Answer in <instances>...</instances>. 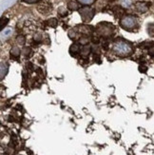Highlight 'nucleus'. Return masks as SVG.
Segmentation results:
<instances>
[{
  "mask_svg": "<svg viewBox=\"0 0 154 155\" xmlns=\"http://www.w3.org/2000/svg\"><path fill=\"white\" fill-rule=\"evenodd\" d=\"M120 24L126 31H133L137 27V19L134 16H125L121 19Z\"/></svg>",
  "mask_w": 154,
  "mask_h": 155,
  "instance_id": "obj_1",
  "label": "nucleus"
},
{
  "mask_svg": "<svg viewBox=\"0 0 154 155\" xmlns=\"http://www.w3.org/2000/svg\"><path fill=\"white\" fill-rule=\"evenodd\" d=\"M79 12H80V15H81L82 19H83V21H85V22L90 21L95 15L94 10H92L90 8H87V7H84V8L80 9Z\"/></svg>",
  "mask_w": 154,
  "mask_h": 155,
  "instance_id": "obj_2",
  "label": "nucleus"
},
{
  "mask_svg": "<svg viewBox=\"0 0 154 155\" xmlns=\"http://www.w3.org/2000/svg\"><path fill=\"white\" fill-rule=\"evenodd\" d=\"M149 3L148 2H138L135 4V9L137 12H148V10L149 9Z\"/></svg>",
  "mask_w": 154,
  "mask_h": 155,
  "instance_id": "obj_3",
  "label": "nucleus"
},
{
  "mask_svg": "<svg viewBox=\"0 0 154 155\" xmlns=\"http://www.w3.org/2000/svg\"><path fill=\"white\" fill-rule=\"evenodd\" d=\"M81 51V49H80V45L77 43H74L70 46V52L71 55H76L78 52Z\"/></svg>",
  "mask_w": 154,
  "mask_h": 155,
  "instance_id": "obj_4",
  "label": "nucleus"
},
{
  "mask_svg": "<svg viewBox=\"0 0 154 155\" xmlns=\"http://www.w3.org/2000/svg\"><path fill=\"white\" fill-rule=\"evenodd\" d=\"M90 51H91V48H90V47L88 46V45H85L83 48H82L81 51H80V53H81V56L83 58H87V57L89 56L90 53Z\"/></svg>",
  "mask_w": 154,
  "mask_h": 155,
  "instance_id": "obj_5",
  "label": "nucleus"
},
{
  "mask_svg": "<svg viewBox=\"0 0 154 155\" xmlns=\"http://www.w3.org/2000/svg\"><path fill=\"white\" fill-rule=\"evenodd\" d=\"M19 55H20V49L17 48V47H13V48L11 49V56L12 58L16 59V58L19 57Z\"/></svg>",
  "mask_w": 154,
  "mask_h": 155,
  "instance_id": "obj_6",
  "label": "nucleus"
},
{
  "mask_svg": "<svg viewBox=\"0 0 154 155\" xmlns=\"http://www.w3.org/2000/svg\"><path fill=\"white\" fill-rule=\"evenodd\" d=\"M45 24L48 25L49 27H51V28H55V27L58 25V21L55 18H51L49 20H47Z\"/></svg>",
  "mask_w": 154,
  "mask_h": 155,
  "instance_id": "obj_7",
  "label": "nucleus"
},
{
  "mask_svg": "<svg viewBox=\"0 0 154 155\" xmlns=\"http://www.w3.org/2000/svg\"><path fill=\"white\" fill-rule=\"evenodd\" d=\"M112 12H113V13H114V15L118 17H120L121 16L123 13H124V10L121 8V7H119V6H116V7H114V8H113V10H112Z\"/></svg>",
  "mask_w": 154,
  "mask_h": 155,
  "instance_id": "obj_8",
  "label": "nucleus"
},
{
  "mask_svg": "<svg viewBox=\"0 0 154 155\" xmlns=\"http://www.w3.org/2000/svg\"><path fill=\"white\" fill-rule=\"evenodd\" d=\"M152 47H154V42H144L142 44H140V48L146 50H149Z\"/></svg>",
  "mask_w": 154,
  "mask_h": 155,
  "instance_id": "obj_9",
  "label": "nucleus"
},
{
  "mask_svg": "<svg viewBox=\"0 0 154 155\" xmlns=\"http://www.w3.org/2000/svg\"><path fill=\"white\" fill-rule=\"evenodd\" d=\"M68 9L71 10V11H75L79 9V5L75 2V1H70L68 3Z\"/></svg>",
  "mask_w": 154,
  "mask_h": 155,
  "instance_id": "obj_10",
  "label": "nucleus"
},
{
  "mask_svg": "<svg viewBox=\"0 0 154 155\" xmlns=\"http://www.w3.org/2000/svg\"><path fill=\"white\" fill-rule=\"evenodd\" d=\"M24 55H25V57L28 59V58H30L31 56V54H32V51H31V48H28V47H26V48L24 49Z\"/></svg>",
  "mask_w": 154,
  "mask_h": 155,
  "instance_id": "obj_11",
  "label": "nucleus"
},
{
  "mask_svg": "<svg viewBox=\"0 0 154 155\" xmlns=\"http://www.w3.org/2000/svg\"><path fill=\"white\" fill-rule=\"evenodd\" d=\"M78 1L83 5H91L95 0H78Z\"/></svg>",
  "mask_w": 154,
  "mask_h": 155,
  "instance_id": "obj_12",
  "label": "nucleus"
},
{
  "mask_svg": "<svg viewBox=\"0 0 154 155\" xmlns=\"http://www.w3.org/2000/svg\"><path fill=\"white\" fill-rule=\"evenodd\" d=\"M8 22H9V19L8 18H2L1 19V30H3L5 27L7 26V24H8Z\"/></svg>",
  "mask_w": 154,
  "mask_h": 155,
  "instance_id": "obj_13",
  "label": "nucleus"
},
{
  "mask_svg": "<svg viewBox=\"0 0 154 155\" xmlns=\"http://www.w3.org/2000/svg\"><path fill=\"white\" fill-rule=\"evenodd\" d=\"M26 68H27V70H28L29 72H31L33 70H34V67H33V65L31 62H28L26 64Z\"/></svg>",
  "mask_w": 154,
  "mask_h": 155,
  "instance_id": "obj_14",
  "label": "nucleus"
},
{
  "mask_svg": "<svg viewBox=\"0 0 154 155\" xmlns=\"http://www.w3.org/2000/svg\"><path fill=\"white\" fill-rule=\"evenodd\" d=\"M67 11L64 9V8H60L59 10H58V15H60V16H66L67 15Z\"/></svg>",
  "mask_w": 154,
  "mask_h": 155,
  "instance_id": "obj_15",
  "label": "nucleus"
},
{
  "mask_svg": "<svg viewBox=\"0 0 154 155\" xmlns=\"http://www.w3.org/2000/svg\"><path fill=\"white\" fill-rule=\"evenodd\" d=\"M17 42H18L20 45H24V43H25V37H24L23 35L18 36V37H17Z\"/></svg>",
  "mask_w": 154,
  "mask_h": 155,
  "instance_id": "obj_16",
  "label": "nucleus"
},
{
  "mask_svg": "<svg viewBox=\"0 0 154 155\" xmlns=\"http://www.w3.org/2000/svg\"><path fill=\"white\" fill-rule=\"evenodd\" d=\"M139 71H141V72H143V73H145V72H146V71H148V68H146L145 65H140Z\"/></svg>",
  "mask_w": 154,
  "mask_h": 155,
  "instance_id": "obj_17",
  "label": "nucleus"
},
{
  "mask_svg": "<svg viewBox=\"0 0 154 155\" xmlns=\"http://www.w3.org/2000/svg\"><path fill=\"white\" fill-rule=\"evenodd\" d=\"M23 2H26V3H29V4H33V3H37L39 1H41V0H22Z\"/></svg>",
  "mask_w": 154,
  "mask_h": 155,
  "instance_id": "obj_18",
  "label": "nucleus"
},
{
  "mask_svg": "<svg viewBox=\"0 0 154 155\" xmlns=\"http://www.w3.org/2000/svg\"><path fill=\"white\" fill-rule=\"evenodd\" d=\"M112 28H113V27H111V28H110V27H108V28H105V31H111ZM100 31H101V33H102L103 35H106V32H104V29H103L102 31L100 30Z\"/></svg>",
  "mask_w": 154,
  "mask_h": 155,
  "instance_id": "obj_19",
  "label": "nucleus"
},
{
  "mask_svg": "<svg viewBox=\"0 0 154 155\" xmlns=\"http://www.w3.org/2000/svg\"><path fill=\"white\" fill-rule=\"evenodd\" d=\"M149 56L154 57V47H152L151 49L149 50Z\"/></svg>",
  "mask_w": 154,
  "mask_h": 155,
  "instance_id": "obj_20",
  "label": "nucleus"
},
{
  "mask_svg": "<svg viewBox=\"0 0 154 155\" xmlns=\"http://www.w3.org/2000/svg\"><path fill=\"white\" fill-rule=\"evenodd\" d=\"M35 71L38 73L39 75H43V71H42L41 68H36V69H35Z\"/></svg>",
  "mask_w": 154,
  "mask_h": 155,
  "instance_id": "obj_21",
  "label": "nucleus"
},
{
  "mask_svg": "<svg viewBox=\"0 0 154 155\" xmlns=\"http://www.w3.org/2000/svg\"><path fill=\"white\" fill-rule=\"evenodd\" d=\"M92 42L94 44H97V43H99V39L97 37H95V36H93L92 37Z\"/></svg>",
  "mask_w": 154,
  "mask_h": 155,
  "instance_id": "obj_22",
  "label": "nucleus"
}]
</instances>
